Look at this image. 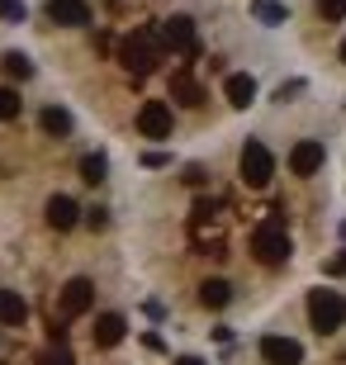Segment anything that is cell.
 <instances>
[{"label":"cell","mask_w":346,"mask_h":365,"mask_svg":"<svg viewBox=\"0 0 346 365\" xmlns=\"http://www.w3.org/2000/svg\"><path fill=\"white\" fill-rule=\"evenodd\" d=\"M261 361L266 365H299L304 361V346L294 337H261Z\"/></svg>","instance_id":"52a82bcc"},{"label":"cell","mask_w":346,"mask_h":365,"mask_svg":"<svg viewBox=\"0 0 346 365\" xmlns=\"http://www.w3.org/2000/svg\"><path fill=\"white\" fill-rule=\"evenodd\" d=\"M228 299H233V284L228 280H204L200 284V304L204 309H228Z\"/></svg>","instance_id":"e0dca14e"},{"label":"cell","mask_w":346,"mask_h":365,"mask_svg":"<svg viewBox=\"0 0 346 365\" xmlns=\"http://www.w3.org/2000/svg\"><path fill=\"white\" fill-rule=\"evenodd\" d=\"M308 318L318 332H337L346 323V299L337 289H308Z\"/></svg>","instance_id":"3957f363"},{"label":"cell","mask_w":346,"mask_h":365,"mask_svg":"<svg viewBox=\"0 0 346 365\" xmlns=\"http://www.w3.org/2000/svg\"><path fill=\"white\" fill-rule=\"evenodd\" d=\"M43 365H71V351H67V346H57V351L43 356Z\"/></svg>","instance_id":"603a6c76"},{"label":"cell","mask_w":346,"mask_h":365,"mask_svg":"<svg viewBox=\"0 0 346 365\" xmlns=\"http://www.w3.org/2000/svg\"><path fill=\"white\" fill-rule=\"evenodd\" d=\"M171 95H175V100H180V105H200V100H204L200 81H195L190 71H175V76H171Z\"/></svg>","instance_id":"9a60e30c"},{"label":"cell","mask_w":346,"mask_h":365,"mask_svg":"<svg viewBox=\"0 0 346 365\" xmlns=\"http://www.w3.org/2000/svg\"><path fill=\"white\" fill-rule=\"evenodd\" d=\"M48 223H53L57 232L76 228V223H81V209H76V200H67V195H53V200H48Z\"/></svg>","instance_id":"7c38bea8"},{"label":"cell","mask_w":346,"mask_h":365,"mask_svg":"<svg viewBox=\"0 0 346 365\" xmlns=\"http://www.w3.org/2000/svg\"><path fill=\"white\" fill-rule=\"evenodd\" d=\"M161 43H166V48H171V53H200V34H195V19H190V14H171V19H166V24H161V34H157Z\"/></svg>","instance_id":"5b68a950"},{"label":"cell","mask_w":346,"mask_h":365,"mask_svg":"<svg viewBox=\"0 0 346 365\" xmlns=\"http://www.w3.org/2000/svg\"><path fill=\"white\" fill-rule=\"evenodd\" d=\"M175 365H204V361H200V356H180Z\"/></svg>","instance_id":"d4e9b609"},{"label":"cell","mask_w":346,"mask_h":365,"mask_svg":"<svg viewBox=\"0 0 346 365\" xmlns=\"http://www.w3.org/2000/svg\"><path fill=\"white\" fill-rule=\"evenodd\" d=\"M318 14L337 24V19H346V0H318Z\"/></svg>","instance_id":"7402d4cb"},{"label":"cell","mask_w":346,"mask_h":365,"mask_svg":"<svg viewBox=\"0 0 346 365\" xmlns=\"http://www.w3.org/2000/svg\"><path fill=\"white\" fill-rule=\"evenodd\" d=\"M19 119V91L14 86H0V123Z\"/></svg>","instance_id":"ffe728a7"},{"label":"cell","mask_w":346,"mask_h":365,"mask_svg":"<svg viewBox=\"0 0 346 365\" xmlns=\"http://www.w3.org/2000/svg\"><path fill=\"white\" fill-rule=\"evenodd\" d=\"M91 304H95V284L86 280V275H76V280H67V284H62V313H67V318L86 313Z\"/></svg>","instance_id":"ba28073f"},{"label":"cell","mask_w":346,"mask_h":365,"mask_svg":"<svg viewBox=\"0 0 346 365\" xmlns=\"http://www.w3.org/2000/svg\"><path fill=\"white\" fill-rule=\"evenodd\" d=\"M270 176H275V157L261 138H247V148H242V180L252 190H266Z\"/></svg>","instance_id":"277c9868"},{"label":"cell","mask_w":346,"mask_h":365,"mask_svg":"<svg viewBox=\"0 0 346 365\" xmlns=\"http://www.w3.org/2000/svg\"><path fill=\"white\" fill-rule=\"evenodd\" d=\"M157 53H161L157 29H133V34L119 43V62L133 71V76H147V71L157 67Z\"/></svg>","instance_id":"6da1fadb"},{"label":"cell","mask_w":346,"mask_h":365,"mask_svg":"<svg viewBox=\"0 0 346 365\" xmlns=\"http://www.w3.org/2000/svg\"><path fill=\"white\" fill-rule=\"evenodd\" d=\"M0 67L10 71L14 81H29V76H34V62H29L24 53H5V62H0Z\"/></svg>","instance_id":"d6986e66"},{"label":"cell","mask_w":346,"mask_h":365,"mask_svg":"<svg viewBox=\"0 0 346 365\" xmlns=\"http://www.w3.org/2000/svg\"><path fill=\"white\" fill-rule=\"evenodd\" d=\"M39 123H43V133H53V138H67V133H71V114H67L62 105H48V109L39 114Z\"/></svg>","instance_id":"2e32d148"},{"label":"cell","mask_w":346,"mask_h":365,"mask_svg":"<svg viewBox=\"0 0 346 365\" xmlns=\"http://www.w3.org/2000/svg\"><path fill=\"white\" fill-rule=\"evenodd\" d=\"M252 252H256V261H266V266H285V261H290V232H285L280 218H270V223H261V228L252 232Z\"/></svg>","instance_id":"7a4b0ae2"},{"label":"cell","mask_w":346,"mask_h":365,"mask_svg":"<svg viewBox=\"0 0 346 365\" xmlns=\"http://www.w3.org/2000/svg\"><path fill=\"white\" fill-rule=\"evenodd\" d=\"M24 318H29V304L14 289H0V323L5 327H24Z\"/></svg>","instance_id":"5bb4252c"},{"label":"cell","mask_w":346,"mask_h":365,"mask_svg":"<svg viewBox=\"0 0 346 365\" xmlns=\"http://www.w3.org/2000/svg\"><path fill=\"white\" fill-rule=\"evenodd\" d=\"M327 275H346V252H337V257L327 261Z\"/></svg>","instance_id":"cb8c5ba5"},{"label":"cell","mask_w":346,"mask_h":365,"mask_svg":"<svg viewBox=\"0 0 346 365\" xmlns=\"http://www.w3.org/2000/svg\"><path fill=\"white\" fill-rule=\"evenodd\" d=\"M318 166H322V143L304 138V143H299V148L290 152V171H294V176H313Z\"/></svg>","instance_id":"8fae6325"},{"label":"cell","mask_w":346,"mask_h":365,"mask_svg":"<svg viewBox=\"0 0 346 365\" xmlns=\"http://www.w3.org/2000/svg\"><path fill=\"white\" fill-rule=\"evenodd\" d=\"M342 62H346V38H342Z\"/></svg>","instance_id":"484cf974"},{"label":"cell","mask_w":346,"mask_h":365,"mask_svg":"<svg viewBox=\"0 0 346 365\" xmlns=\"http://www.w3.org/2000/svg\"><path fill=\"white\" fill-rule=\"evenodd\" d=\"M48 14H53V24H67V29L91 24V5L86 0H48Z\"/></svg>","instance_id":"9c48e42d"},{"label":"cell","mask_w":346,"mask_h":365,"mask_svg":"<svg viewBox=\"0 0 346 365\" xmlns=\"http://www.w3.org/2000/svg\"><path fill=\"white\" fill-rule=\"evenodd\" d=\"M138 133L143 138H171V105L166 100H147L138 109Z\"/></svg>","instance_id":"8992f818"},{"label":"cell","mask_w":346,"mask_h":365,"mask_svg":"<svg viewBox=\"0 0 346 365\" xmlns=\"http://www.w3.org/2000/svg\"><path fill=\"white\" fill-rule=\"evenodd\" d=\"M128 337V323H123V313H100L95 318V346H119V341Z\"/></svg>","instance_id":"30bf717a"},{"label":"cell","mask_w":346,"mask_h":365,"mask_svg":"<svg viewBox=\"0 0 346 365\" xmlns=\"http://www.w3.org/2000/svg\"><path fill=\"white\" fill-rule=\"evenodd\" d=\"M0 14H5V0H0Z\"/></svg>","instance_id":"4316f807"},{"label":"cell","mask_w":346,"mask_h":365,"mask_svg":"<svg viewBox=\"0 0 346 365\" xmlns=\"http://www.w3.org/2000/svg\"><path fill=\"white\" fill-rule=\"evenodd\" d=\"M256 14H261L266 24H285V19H290V10H285V5H275V0H261V5H256Z\"/></svg>","instance_id":"44dd1931"},{"label":"cell","mask_w":346,"mask_h":365,"mask_svg":"<svg viewBox=\"0 0 346 365\" xmlns=\"http://www.w3.org/2000/svg\"><path fill=\"white\" fill-rule=\"evenodd\" d=\"M105 171H109L105 152H91V157L81 162V180H91V185H100V180H105Z\"/></svg>","instance_id":"ac0fdd59"},{"label":"cell","mask_w":346,"mask_h":365,"mask_svg":"<svg viewBox=\"0 0 346 365\" xmlns=\"http://www.w3.org/2000/svg\"><path fill=\"white\" fill-rule=\"evenodd\" d=\"M223 95H228V105H233V109H247L256 100V81L247 76V71H233V76L223 81Z\"/></svg>","instance_id":"4fadbf2b"}]
</instances>
